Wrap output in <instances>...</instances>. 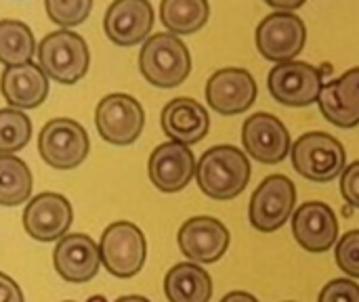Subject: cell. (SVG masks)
Instances as JSON below:
<instances>
[{
    "label": "cell",
    "mask_w": 359,
    "mask_h": 302,
    "mask_svg": "<svg viewBox=\"0 0 359 302\" xmlns=\"http://www.w3.org/2000/svg\"><path fill=\"white\" fill-rule=\"evenodd\" d=\"M143 78L158 88H175L191 74V53L175 34H154L139 53Z\"/></svg>",
    "instance_id": "7a4b0ae2"
},
{
    "label": "cell",
    "mask_w": 359,
    "mask_h": 302,
    "mask_svg": "<svg viewBox=\"0 0 359 302\" xmlns=\"http://www.w3.org/2000/svg\"><path fill=\"white\" fill-rule=\"evenodd\" d=\"M38 61L42 71L59 84L80 82L90 63L86 40L69 29H57L38 44Z\"/></svg>",
    "instance_id": "277c9868"
},
{
    "label": "cell",
    "mask_w": 359,
    "mask_h": 302,
    "mask_svg": "<svg viewBox=\"0 0 359 302\" xmlns=\"http://www.w3.org/2000/svg\"><path fill=\"white\" fill-rule=\"evenodd\" d=\"M324 71H330V65L313 67L303 61L278 63L267 78L271 97L288 107H307L318 103L324 88Z\"/></svg>",
    "instance_id": "52a82bcc"
},
{
    "label": "cell",
    "mask_w": 359,
    "mask_h": 302,
    "mask_svg": "<svg viewBox=\"0 0 359 302\" xmlns=\"http://www.w3.org/2000/svg\"><path fill=\"white\" fill-rule=\"evenodd\" d=\"M341 193L349 206L359 210V160L345 168L341 179Z\"/></svg>",
    "instance_id": "f546056e"
},
{
    "label": "cell",
    "mask_w": 359,
    "mask_h": 302,
    "mask_svg": "<svg viewBox=\"0 0 359 302\" xmlns=\"http://www.w3.org/2000/svg\"><path fill=\"white\" fill-rule=\"evenodd\" d=\"M74 210L61 193H40L23 210V227L38 242H55L67 235Z\"/></svg>",
    "instance_id": "5bb4252c"
},
{
    "label": "cell",
    "mask_w": 359,
    "mask_h": 302,
    "mask_svg": "<svg viewBox=\"0 0 359 302\" xmlns=\"http://www.w3.org/2000/svg\"><path fill=\"white\" fill-rule=\"evenodd\" d=\"M48 76L34 61L17 67H6L0 78V92L4 101L19 111L42 105L48 97Z\"/></svg>",
    "instance_id": "ffe728a7"
},
{
    "label": "cell",
    "mask_w": 359,
    "mask_h": 302,
    "mask_svg": "<svg viewBox=\"0 0 359 302\" xmlns=\"http://www.w3.org/2000/svg\"><path fill=\"white\" fill-rule=\"evenodd\" d=\"M99 252H101V265L116 277L128 280L137 275L147 259V242L143 231L128 223H111L99 242Z\"/></svg>",
    "instance_id": "5b68a950"
},
{
    "label": "cell",
    "mask_w": 359,
    "mask_h": 302,
    "mask_svg": "<svg viewBox=\"0 0 359 302\" xmlns=\"http://www.w3.org/2000/svg\"><path fill=\"white\" fill-rule=\"evenodd\" d=\"M196 181L204 195L217 202L238 198L250 181V162L233 145L210 147L198 162Z\"/></svg>",
    "instance_id": "6da1fadb"
},
{
    "label": "cell",
    "mask_w": 359,
    "mask_h": 302,
    "mask_svg": "<svg viewBox=\"0 0 359 302\" xmlns=\"http://www.w3.org/2000/svg\"><path fill=\"white\" fill-rule=\"evenodd\" d=\"M164 294L168 302H210L212 280L200 265L179 263L164 277Z\"/></svg>",
    "instance_id": "44dd1931"
},
{
    "label": "cell",
    "mask_w": 359,
    "mask_h": 302,
    "mask_svg": "<svg viewBox=\"0 0 359 302\" xmlns=\"http://www.w3.org/2000/svg\"><path fill=\"white\" fill-rule=\"evenodd\" d=\"M154 27V8L147 0H118L103 17L105 36L118 46H135L147 40Z\"/></svg>",
    "instance_id": "ac0fdd59"
},
{
    "label": "cell",
    "mask_w": 359,
    "mask_h": 302,
    "mask_svg": "<svg viewBox=\"0 0 359 302\" xmlns=\"http://www.w3.org/2000/svg\"><path fill=\"white\" fill-rule=\"evenodd\" d=\"M210 17L206 0H164L160 4V19L168 34L187 36L200 32Z\"/></svg>",
    "instance_id": "7402d4cb"
},
{
    "label": "cell",
    "mask_w": 359,
    "mask_h": 302,
    "mask_svg": "<svg viewBox=\"0 0 359 302\" xmlns=\"http://www.w3.org/2000/svg\"><path fill=\"white\" fill-rule=\"evenodd\" d=\"M90 149V141L80 122L69 118H55L44 124L38 135V151L42 160L55 170L78 168Z\"/></svg>",
    "instance_id": "8992f818"
},
{
    "label": "cell",
    "mask_w": 359,
    "mask_h": 302,
    "mask_svg": "<svg viewBox=\"0 0 359 302\" xmlns=\"http://www.w3.org/2000/svg\"><path fill=\"white\" fill-rule=\"evenodd\" d=\"M32 139V120L13 107L0 109V156H15Z\"/></svg>",
    "instance_id": "d4e9b609"
},
{
    "label": "cell",
    "mask_w": 359,
    "mask_h": 302,
    "mask_svg": "<svg viewBox=\"0 0 359 302\" xmlns=\"http://www.w3.org/2000/svg\"><path fill=\"white\" fill-rule=\"evenodd\" d=\"M297 204V187L284 174L267 177L250 198V225L259 233H273L288 223Z\"/></svg>",
    "instance_id": "ba28073f"
},
{
    "label": "cell",
    "mask_w": 359,
    "mask_h": 302,
    "mask_svg": "<svg viewBox=\"0 0 359 302\" xmlns=\"http://www.w3.org/2000/svg\"><path fill=\"white\" fill-rule=\"evenodd\" d=\"M337 265L351 277L359 280V229H353L337 244Z\"/></svg>",
    "instance_id": "83f0119b"
},
{
    "label": "cell",
    "mask_w": 359,
    "mask_h": 302,
    "mask_svg": "<svg viewBox=\"0 0 359 302\" xmlns=\"http://www.w3.org/2000/svg\"><path fill=\"white\" fill-rule=\"evenodd\" d=\"M34 187L32 170L17 156H0V206L29 202Z\"/></svg>",
    "instance_id": "cb8c5ba5"
},
{
    "label": "cell",
    "mask_w": 359,
    "mask_h": 302,
    "mask_svg": "<svg viewBox=\"0 0 359 302\" xmlns=\"http://www.w3.org/2000/svg\"><path fill=\"white\" fill-rule=\"evenodd\" d=\"M36 48V40L32 29L17 19L0 21V63L6 67H17L32 63Z\"/></svg>",
    "instance_id": "603a6c76"
},
{
    "label": "cell",
    "mask_w": 359,
    "mask_h": 302,
    "mask_svg": "<svg viewBox=\"0 0 359 302\" xmlns=\"http://www.w3.org/2000/svg\"><path fill=\"white\" fill-rule=\"evenodd\" d=\"M0 302H23V292L15 280L0 273Z\"/></svg>",
    "instance_id": "4dcf8cb0"
},
{
    "label": "cell",
    "mask_w": 359,
    "mask_h": 302,
    "mask_svg": "<svg viewBox=\"0 0 359 302\" xmlns=\"http://www.w3.org/2000/svg\"><path fill=\"white\" fill-rule=\"evenodd\" d=\"M294 170L313 183H330L347 168V151L339 139L328 132H307L290 149Z\"/></svg>",
    "instance_id": "3957f363"
},
{
    "label": "cell",
    "mask_w": 359,
    "mask_h": 302,
    "mask_svg": "<svg viewBox=\"0 0 359 302\" xmlns=\"http://www.w3.org/2000/svg\"><path fill=\"white\" fill-rule=\"evenodd\" d=\"M334 97V101L339 103V107L359 124V67L347 69L343 76H339L337 80L326 84Z\"/></svg>",
    "instance_id": "484cf974"
},
{
    "label": "cell",
    "mask_w": 359,
    "mask_h": 302,
    "mask_svg": "<svg viewBox=\"0 0 359 302\" xmlns=\"http://www.w3.org/2000/svg\"><path fill=\"white\" fill-rule=\"evenodd\" d=\"M265 2L282 13H292L294 8H301L305 4V0H265Z\"/></svg>",
    "instance_id": "1f68e13d"
},
{
    "label": "cell",
    "mask_w": 359,
    "mask_h": 302,
    "mask_svg": "<svg viewBox=\"0 0 359 302\" xmlns=\"http://www.w3.org/2000/svg\"><path fill=\"white\" fill-rule=\"evenodd\" d=\"M307 25L294 13L276 11L267 15L257 27V48L273 63H288L305 48Z\"/></svg>",
    "instance_id": "30bf717a"
},
{
    "label": "cell",
    "mask_w": 359,
    "mask_h": 302,
    "mask_svg": "<svg viewBox=\"0 0 359 302\" xmlns=\"http://www.w3.org/2000/svg\"><path fill=\"white\" fill-rule=\"evenodd\" d=\"M292 235L311 254L328 252L339 238V221L324 202H305L292 214Z\"/></svg>",
    "instance_id": "e0dca14e"
},
{
    "label": "cell",
    "mask_w": 359,
    "mask_h": 302,
    "mask_svg": "<svg viewBox=\"0 0 359 302\" xmlns=\"http://www.w3.org/2000/svg\"><path fill=\"white\" fill-rule=\"evenodd\" d=\"M318 302H359V286L351 280H332L320 292Z\"/></svg>",
    "instance_id": "f1b7e54d"
},
{
    "label": "cell",
    "mask_w": 359,
    "mask_h": 302,
    "mask_svg": "<svg viewBox=\"0 0 359 302\" xmlns=\"http://www.w3.org/2000/svg\"><path fill=\"white\" fill-rule=\"evenodd\" d=\"M116 302H149L147 298H143V296H122V298H118Z\"/></svg>",
    "instance_id": "836d02e7"
},
{
    "label": "cell",
    "mask_w": 359,
    "mask_h": 302,
    "mask_svg": "<svg viewBox=\"0 0 359 302\" xmlns=\"http://www.w3.org/2000/svg\"><path fill=\"white\" fill-rule=\"evenodd\" d=\"M86 302H107V301H105V296H90Z\"/></svg>",
    "instance_id": "e575fe53"
},
{
    "label": "cell",
    "mask_w": 359,
    "mask_h": 302,
    "mask_svg": "<svg viewBox=\"0 0 359 302\" xmlns=\"http://www.w3.org/2000/svg\"><path fill=\"white\" fill-rule=\"evenodd\" d=\"M160 124L164 135L172 143H181L187 147L200 143L210 130V118L206 107L189 97H179L166 103L160 116Z\"/></svg>",
    "instance_id": "d6986e66"
},
{
    "label": "cell",
    "mask_w": 359,
    "mask_h": 302,
    "mask_svg": "<svg viewBox=\"0 0 359 302\" xmlns=\"http://www.w3.org/2000/svg\"><path fill=\"white\" fill-rule=\"evenodd\" d=\"M65 302H72V301H65Z\"/></svg>",
    "instance_id": "d590c367"
},
{
    "label": "cell",
    "mask_w": 359,
    "mask_h": 302,
    "mask_svg": "<svg viewBox=\"0 0 359 302\" xmlns=\"http://www.w3.org/2000/svg\"><path fill=\"white\" fill-rule=\"evenodd\" d=\"M196 168L194 151L187 145L172 141L158 145L147 164L149 181L164 193H177L185 189L196 177Z\"/></svg>",
    "instance_id": "9a60e30c"
},
{
    "label": "cell",
    "mask_w": 359,
    "mask_h": 302,
    "mask_svg": "<svg viewBox=\"0 0 359 302\" xmlns=\"http://www.w3.org/2000/svg\"><path fill=\"white\" fill-rule=\"evenodd\" d=\"M95 124L103 141L124 147L141 137L145 126V111L135 97L114 92L99 101L95 109Z\"/></svg>",
    "instance_id": "9c48e42d"
},
{
    "label": "cell",
    "mask_w": 359,
    "mask_h": 302,
    "mask_svg": "<svg viewBox=\"0 0 359 302\" xmlns=\"http://www.w3.org/2000/svg\"><path fill=\"white\" fill-rule=\"evenodd\" d=\"M44 8L48 17L65 29V27H74L86 21L88 13L93 11V2L90 0H46Z\"/></svg>",
    "instance_id": "4316f807"
},
{
    "label": "cell",
    "mask_w": 359,
    "mask_h": 302,
    "mask_svg": "<svg viewBox=\"0 0 359 302\" xmlns=\"http://www.w3.org/2000/svg\"><path fill=\"white\" fill-rule=\"evenodd\" d=\"M229 231L227 227L212 217H194L183 223L177 235V244L181 252L191 263L210 265L225 256L229 248Z\"/></svg>",
    "instance_id": "4fadbf2b"
},
{
    "label": "cell",
    "mask_w": 359,
    "mask_h": 302,
    "mask_svg": "<svg viewBox=\"0 0 359 302\" xmlns=\"http://www.w3.org/2000/svg\"><path fill=\"white\" fill-rule=\"evenodd\" d=\"M221 302H259L248 292H229Z\"/></svg>",
    "instance_id": "d6a6232c"
},
{
    "label": "cell",
    "mask_w": 359,
    "mask_h": 302,
    "mask_svg": "<svg viewBox=\"0 0 359 302\" xmlns=\"http://www.w3.org/2000/svg\"><path fill=\"white\" fill-rule=\"evenodd\" d=\"M259 88L248 69L223 67L206 82V101L221 116H238L252 107Z\"/></svg>",
    "instance_id": "8fae6325"
},
{
    "label": "cell",
    "mask_w": 359,
    "mask_h": 302,
    "mask_svg": "<svg viewBox=\"0 0 359 302\" xmlns=\"http://www.w3.org/2000/svg\"><path fill=\"white\" fill-rule=\"evenodd\" d=\"M242 145L244 151L261 164H280L292 149L290 132L284 122L265 111L246 118L242 126Z\"/></svg>",
    "instance_id": "7c38bea8"
},
{
    "label": "cell",
    "mask_w": 359,
    "mask_h": 302,
    "mask_svg": "<svg viewBox=\"0 0 359 302\" xmlns=\"http://www.w3.org/2000/svg\"><path fill=\"white\" fill-rule=\"evenodd\" d=\"M53 265L59 277L67 284H86L99 273L101 252L93 238L84 233H67L55 246Z\"/></svg>",
    "instance_id": "2e32d148"
}]
</instances>
